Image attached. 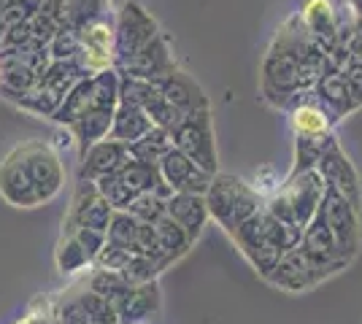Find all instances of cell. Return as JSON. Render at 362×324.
Listing matches in <instances>:
<instances>
[{
    "instance_id": "5",
    "label": "cell",
    "mask_w": 362,
    "mask_h": 324,
    "mask_svg": "<svg viewBox=\"0 0 362 324\" xmlns=\"http://www.w3.org/2000/svg\"><path fill=\"white\" fill-rule=\"evenodd\" d=\"M322 214H325V222H327L332 238H335V244H338L341 257L349 260V257L357 251V246H360L357 205H351L335 186L327 184L325 198H322Z\"/></svg>"
},
{
    "instance_id": "7",
    "label": "cell",
    "mask_w": 362,
    "mask_h": 324,
    "mask_svg": "<svg viewBox=\"0 0 362 324\" xmlns=\"http://www.w3.org/2000/svg\"><path fill=\"white\" fill-rule=\"evenodd\" d=\"M325 179L319 176L317 168L311 170H300V173H292L287 184L279 189V195L287 200L289 211L295 216V222L305 230V224L314 219V214L322 205V198H325Z\"/></svg>"
},
{
    "instance_id": "24",
    "label": "cell",
    "mask_w": 362,
    "mask_h": 324,
    "mask_svg": "<svg viewBox=\"0 0 362 324\" xmlns=\"http://www.w3.org/2000/svg\"><path fill=\"white\" fill-rule=\"evenodd\" d=\"M319 95L338 114L351 111V108L357 106V97L351 92V84H349L346 73H341V71H332V73H325V76L319 78Z\"/></svg>"
},
{
    "instance_id": "16",
    "label": "cell",
    "mask_w": 362,
    "mask_h": 324,
    "mask_svg": "<svg viewBox=\"0 0 362 324\" xmlns=\"http://www.w3.org/2000/svg\"><path fill=\"white\" fill-rule=\"evenodd\" d=\"M168 216L195 244V238H200V232L206 227V219H209L206 198L203 195H189V192H173V198L168 200Z\"/></svg>"
},
{
    "instance_id": "6",
    "label": "cell",
    "mask_w": 362,
    "mask_h": 324,
    "mask_svg": "<svg viewBox=\"0 0 362 324\" xmlns=\"http://www.w3.org/2000/svg\"><path fill=\"white\" fill-rule=\"evenodd\" d=\"M157 35H160L157 22L144 11V6L124 3L117 16V30H114V62L136 54L138 49L146 47Z\"/></svg>"
},
{
    "instance_id": "13",
    "label": "cell",
    "mask_w": 362,
    "mask_h": 324,
    "mask_svg": "<svg viewBox=\"0 0 362 324\" xmlns=\"http://www.w3.org/2000/svg\"><path fill=\"white\" fill-rule=\"evenodd\" d=\"M130 160V149L127 143H119L114 138H103L98 143H92L90 149L84 152V162H81V179L87 181H98L100 176L117 173V170Z\"/></svg>"
},
{
    "instance_id": "8",
    "label": "cell",
    "mask_w": 362,
    "mask_h": 324,
    "mask_svg": "<svg viewBox=\"0 0 362 324\" xmlns=\"http://www.w3.org/2000/svg\"><path fill=\"white\" fill-rule=\"evenodd\" d=\"M170 71H176V62L170 57L165 35H157L146 47H141L136 54L117 62V73L130 78H144V81H160Z\"/></svg>"
},
{
    "instance_id": "19",
    "label": "cell",
    "mask_w": 362,
    "mask_h": 324,
    "mask_svg": "<svg viewBox=\"0 0 362 324\" xmlns=\"http://www.w3.org/2000/svg\"><path fill=\"white\" fill-rule=\"evenodd\" d=\"M151 119L146 116V111L141 106H130V103H119L114 108V122H111V133L108 138L119 140V143H136L138 138H144L149 133Z\"/></svg>"
},
{
    "instance_id": "14",
    "label": "cell",
    "mask_w": 362,
    "mask_h": 324,
    "mask_svg": "<svg viewBox=\"0 0 362 324\" xmlns=\"http://www.w3.org/2000/svg\"><path fill=\"white\" fill-rule=\"evenodd\" d=\"M157 87H160V95L173 106V111H179L181 116L195 114L200 108H209V100H206L203 90L195 84V78H189L179 68L170 71L165 78H160Z\"/></svg>"
},
{
    "instance_id": "3",
    "label": "cell",
    "mask_w": 362,
    "mask_h": 324,
    "mask_svg": "<svg viewBox=\"0 0 362 324\" xmlns=\"http://www.w3.org/2000/svg\"><path fill=\"white\" fill-rule=\"evenodd\" d=\"M170 138H173V146L189 157L197 168L216 173V146H214L209 108H200L195 114L181 116L170 130Z\"/></svg>"
},
{
    "instance_id": "30",
    "label": "cell",
    "mask_w": 362,
    "mask_h": 324,
    "mask_svg": "<svg viewBox=\"0 0 362 324\" xmlns=\"http://www.w3.org/2000/svg\"><path fill=\"white\" fill-rule=\"evenodd\" d=\"M138 224H141V222H138L133 214H127V211H114L111 222H108V230H106L108 244L133 251V248H136Z\"/></svg>"
},
{
    "instance_id": "12",
    "label": "cell",
    "mask_w": 362,
    "mask_h": 324,
    "mask_svg": "<svg viewBox=\"0 0 362 324\" xmlns=\"http://www.w3.org/2000/svg\"><path fill=\"white\" fill-rule=\"evenodd\" d=\"M276 287H284V289H292V292H300V289H308L314 287L322 276V270H317L311 260L305 257V251L300 246L292 248V251H284L279 265L268 273Z\"/></svg>"
},
{
    "instance_id": "28",
    "label": "cell",
    "mask_w": 362,
    "mask_h": 324,
    "mask_svg": "<svg viewBox=\"0 0 362 324\" xmlns=\"http://www.w3.org/2000/svg\"><path fill=\"white\" fill-rule=\"evenodd\" d=\"M92 81V108H114L119 106V73L117 71H100L90 78Z\"/></svg>"
},
{
    "instance_id": "29",
    "label": "cell",
    "mask_w": 362,
    "mask_h": 324,
    "mask_svg": "<svg viewBox=\"0 0 362 324\" xmlns=\"http://www.w3.org/2000/svg\"><path fill=\"white\" fill-rule=\"evenodd\" d=\"M95 186H98V192L106 198L108 205H111L114 211H127V208H130V203L138 198V192H136V189H130V186L122 181L119 173L100 176V179L95 181Z\"/></svg>"
},
{
    "instance_id": "25",
    "label": "cell",
    "mask_w": 362,
    "mask_h": 324,
    "mask_svg": "<svg viewBox=\"0 0 362 324\" xmlns=\"http://www.w3.org/2000/svg\"><path fill=\"white\" fill-rule=\"evenodd\" d=\"M330 122L332 119L327 116V111H322L319 106H311V103L298 106L295 114H292V127H295L298 138H314V140L327 138Z\"/></svg>"
},
{
    "instance_id": "38",
    "label": "cell",
    "mask_w": 362,
    "mask_h": 324,
    "mask_svg": "<svg viewBox=\"0 0 362 324\" xmlns=\"http://www.w3.org/2000/svg\"><path fill=\"white\" fill-rule=\"evenodd\" d=\"M74 238L81 244V246L87 248V254H90L92 260L100 254V248L106 246V232H100V230H92V227H78V230L74 232Z\"/></svg>"
},
{
    "instance_id": "33",
    "label": "cell",
    "mask_w": 362,
    "mask_h": 324,
    "mask_svg": "<svg viewBox=\"0 0 362 324\" xmlns=\"http://www.w3.org/2000/svg\"><path fill=\"white\" fill-rule=\"evenodd\" d=\"M127 289H130V284L122 278L119 270H98L90 278V292L106 297L108 303H117Z\"/></svg>"
},
{
    "instance_id": "39",
    "label": "cell",
    "mask_w": 362,
    "mask_h": 324,
    "mask_svg": "<svg viewBox=\"0 0 362 324\" xmlns=\"http://www.w3.org/2000/svg\"><path fill=\"white\" fill-rule=\"evenodd\" d=\"M346 3H349V8H351L354 14L362 16V0H346Z\"/></svg>"
},
{
    "instance_id": "20",
    "label": "cell",
    "mask_w": 362,
    "mask_h": 324,
    "mask_svg": "<svg viewBox=\"0 0 362 324\" xmlns=\"http://www.w3.org/2000/svg\"><path fill=\"white\" fill-rule=\"evenodd\" d=\"M111 122H114V111H108V108H90L87 114H81V116L71 124L76 140L81 143V155L90 149L92 143L108 138Z\"/></svg>"
},
{
    "instance_id": "32",
    "label": "cell",
    "mask_w": 362,
    "mask_h": 324,
    "mask_svg": "<svg viewBox=\"0 0 362 324\" xmlns=\"http://www.w3.org/2000/svg\"><path fill=\"white\" fill-rule=\"evenodd\" d=\"M163 268H165V265L157 263V260H151V257L133 254L130 263L124 265L119 273L130 287H138V284H149V281H154V278L163 273Z\"/></svg>"
},
{
    "instance_id": "4",
    "label": "cell",
    "mask_w": 362,
    "mask_h": 324,
    "mask_svg": "<svg viewBox=\"0 0 362 324\" xmlns=\"http://www.w3.org/2000/svg\"><path fill=\"white\" fill-rule=\"evenodd\" d=\"M114 216V208L108 200L98 192L95 181L81 179V184L76 186L71 208L62 219V235H74L78 227H92V230H108V222Z\"/></svg>"
},
{
    "instance_id": "35",
    "label": "cell",
    "mask_w": 362,
    "mask_h": 324,
    "mask_svg": "<svg viewBox=\"0 0 362 324\" xmlns=\"http://www.w3.org/2000/svg\"><path fill=\"white\" fill-rule=\"evenodd\" d=\"M78 303H81V308L87 313L90 324H119L117 311H114V303H108L106 297H100V294H95V292H87L78 297Z\"/></svg>"
},
{
    "instance_id": "10",
    "label": "cell",
    "mask_w": 362,
    "mask_h": 324,
    "mask_svg": "<svg viewBox=\"0 0 362 324\" xmlns=\"http://www.w3.org/2000/svg\"><path fill=\"white\" fill-rule=\"evenodd\" d=\"M160 173L173 192H189V195H206L214 179V173L197 168L195 162L184 152H179L176 146L160 160Z\"/></svg>"
},
{
    "instance_id": "26",
    "label": "cell",
    "mask_w": 362,
    "mask_h": 324,
    "mask_svg": "<svg viewBox=\"0 0 362 324\" xmlns=\"http://www.w3.org/2000/svg\"><path fill=\"white\" fill-rule=\"evenodd\" d=\"M154 232H157V241H160V251L168 263H176L181 254H187L192 241L187 238V232L181 230L179 224L170 219V216H163L154 222Z\"/></svg>"
},
{
    "instance_id": "17",
    "label": "cell",
    "mask_w": 362,
    "mask_h": 324,
    "mask_svg": "<svg viewBox=\"0 0 362 324\" xmlns=\"http://www.w3.org/2000/svg\"><path fill=\"white\" fill-rule=\"evenodd\" d=\"M157 308H160V289H157L154 281L130 287V289L114 303V311H117L119 324L144 322V319H146L149 313H154Z\"/></svg>"
},
{
    "instance_id": "1",
    "label": "cell",
    "mask_w": 362,
    "mask_h": 324,
    "mask_svg": "<svg viewBox=\"0 0 362 324\" xmlns=\"http://www.w3.org/2000/svg\"><path fill=\"white\" fill-rule=\"evenodd\" d=\"M206 198V208L209 216H214L230 235L235 232V227L246 222L249 216H255L262 208V200L252 186L230 176V173H219L211 179L209 192L203 195Z\"/></svg>"
},
{
    "instance_id": "27",
    "label": "cell",
    "mask_w": 362,
    "mask_h": 324,
    "mask_svg": "<svg viewBox=\"0 0 362 324\" xmlns=\"http://www.w3.org/2000/svg\"><path fill=\"white\" fill-rule=\"evenodd\" d=\"M8 103L25 108V111H30V114H38V116H49V119H52L54 111L60 108L62 97L60 95H54L49 87H44V84H38V87H33L30 92H22V95L8 97Z\"/></svg>"
},
{
    "instance_id": "37",
    "label": "cell",
    "mask_w": 362,
    "mask_h": 324,
    "mask_svg": "<svg viewBox=\"0 0 362 324\" xmlns=\"http://www.w3.org/2000/svg\"><path fill=\"white\" fill-rule=\"evenodd\" d=\"M130 257H133V251H127V248L122 246H114V244H108L100 248V254L92 260V263L98 265L100 270H122L124 265L130 263Z\"/></svg>"
},
{
    "instance_id": "31",
    "label": "cell",
    "mask_w": 362,
    "mask_h": 324,
    "mask_svg": "<svg viewBox=\"0 0 362 324\" xmlns=\"http://www.w3.org/2000/svg\"><path fill=\"white\" fill-rule=\"evenodd\" d=\"M54 260H57V268H60L62 273H78V270H84L92 263L87 248L81 246L74 235H62V241L57 244Z\"/></svg>"
},
{
    "instance_id": "11",
    "label": "cell",
    "mask_w": 362,
    "mask_h": 324,
    "mask_svg": "<svg viewBox=\"0 0 362 324\" xmlns=\"http://www.w3.org/2000/svg\"><path fill=\"white\" fill-rule=\"evenodd\" d=\"M78 38H81V54L76 60L81 62L84 73L87 76H95L100 71H108L111 62H114V30L106 22H90L87 28L78 30Z\"/></svg>"
},
{
    "instance_id": "21",
    "label": "cell",
    "mask_w": 362,
    "mask_h": 324,
    "mask_svg": "<svg viewBox=\"0 0 362 324\" xmlns=\"http://www.w3.org/2000/svg\"><path fill=\"white\" fill-rule=\"evenodd\" d=\"M117 173H119V179L130 186V189H136L138 195H141V192H157L160 186L165 184V179H163V173H160V165L141 162V160H133V157H130Z\"/></svg>"
},
{
    "instance_id": "40",
    "label": "cell",
    "mask_w": 362,
    "mask_h": 324,
    "mask_svg": "<svg viewBox=\"0 0 362 324\" xmlns=\"http://www.w3.org/2000/svg\"><path fill=\"white\" fill-rule=\"evenodd\" d=\"M14 3H19V0H0V16H3V11H6L8 6H14ZM0 41H3V30H0Z\"/></svg>"
},
{
    "instance_id": "9",
    "label": "cell",
    "mask_w": 362,
    "mask_h": 324,
    "mask_svg": "<svg viewBox=\"0 0 362 324\" xmlns=\"http://www.w3.org/2000/svg\"><path fill=\"white\" fill-rule=\"evenodd\" d=\"M317 170L319 176L325 179V184L335 186L351 205L360 203V179H357V170L351 168L349 157L341 152L338 140L330 138V136L322 143V155H319Z\"/></svg>"
},
{
    "instance_id": "15",
    "label": "cell",
    "mask_w": 362,
    "mask_h": 324,
    "mask_svg": "<svg viewBox=\"0 0 362 324\" xmlns=\"http://www.w3.org/2000/svg\"><path fill=\"white\" fill-rule=\"evenodd\" d=\"M0 198L8 205H14V208H35V205H41L28 173L22 170V165L11 155H6V160L0 162Z\"/></svg>"
},
{
    "instance_id": "36",
    "label": "cell",
    "mask_w": 362,
    "mask_h": 324,
    "mask_svg": "<svg viewBox=\"0 0 362 324\" xmlns=\"http://www.w3.org/2000/svg\"><path fill=\"white\" fill-rule=\"evenodd\" d=\"M52 60H76L81 54V38L78 30H60L49 44Z\"/></svg>"
},
{
    "instance_id": "18",
    "label": "cell",
    "mask_w": 362,
    "mask_h": 324,
    "mask_svg": "<svg viewBox=\"0 0 362 324\" xmlns=\"http://www.w3.org/2000/svg\"><path fill=\"white\" fill-rule=\"evenodd\" d=\"M303 25L325 49H332L338 41V11L330 0H305L303 6Z\"/></svg>"
},
{
    "instance_id": "34",
    "label": "cell",
    "mask_w": 362,
    "mask_h": 324,
    "mask_svg": "<svg viewBox=\"0 0 362 324\" xmlns=\"http://www.w3.org/2000/svg\"><path fill=\"white\" fill-rule=\"evenodd\" d=\"M127 214H133L138 222H146V224H154L157 219H163L168 214V203L163 198H157L154 192H141L136 200L130 203Z\"/></svg>"
},
{
    "instance_id": "22",
    "label": "cell",
    "mask_w": 362,
    "mask_h": 324,
    "mask_svg": "<svg viewBox=\"0 0 362 324\" xmlns=\"http://www.w3.org/2000/svg\"><path fill=\"white\" fill-rule=\"evenodd\" d=\"M127 149H130V157H133V160L160 165V160L173 149V138H170V130H165V127H151L144 138H138L136 143H130Z\"/></svg>"
},
{
    "instance_id": "23",
    "label": "cell",
    "mask_w": 362,
    "mask_h": 324,
    "mask_svg": "<svg viewBox=\"0 0 362 324\" xmlns=\"http://www.w3.org/2000/svg\"><path fill=\"white\" fill-rule=\"evenodd\" d=\"M92 108V81L90 78H81L78 84L71 87V92L62 97L60 108L54 111V122L57 124H65V127H71V124L81 116V114H87Z\"/></svg>"
},
{
    "instance_id": "2",
    "label": "cell",
    "mask_w": 362,
    "mask_h": 324,
    "mask_svg": "<svg viewBox=\"0 0 362 324\" xmlns=\"http://www.w3.org/2000/svg\"><path fill=\"white\" fill-rule=\"evenodd\" d=\"M8 155L28 173L33 189L38 195V203H49L60 195L62 184H65V170H62L57 152L46 140H25V143L14 146Z\"/></svg>"
}]
</instances>
